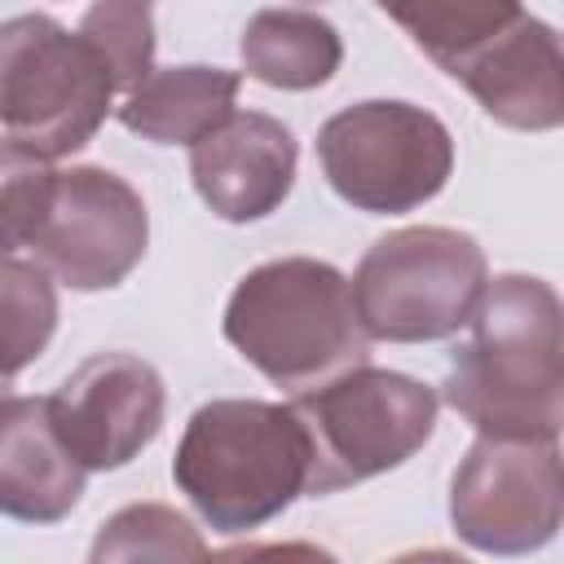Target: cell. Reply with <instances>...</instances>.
Masks as SVG:
<instances>
[{
  "instance_id": "cell-6",
  "label": "cell",
  "mask_w": 564,
  "mask_h": 564,
  "mask_svg": "<svg viewBox=\"0 0 564 564\" xmlns=\"http://www.w3.org/2000/svg\"><path fill=\"white\" fill-rule=\"evenodd\" d=\"M119 79L93 40L48 13L0 26V132L4 163H57L84 150L115 106Z\"/></svg>"
},
{
  "instance_id": "cell-13",
  "label": "cell",
  "mask_w": 564,
  "mask_h": 564,
  "mask_svg": "<svg viewBox=\"0 0 564 564\" xmlns=\"http://www.w3.org/2000/svg\"><path fill=\"white\" fill-rule=\"evenodd\" d=\"M88 467L53 427L48 397L9 392L0 405V507L22 524H57L75 511Z\"/></svg>"
},
{
  "instance_id": "cell-11",
  "label": "cell",
  "mask_w": 564,
  "mask_h": 564,
  "mask_svg": "<svg viewBox=\"0 0 564 564\" xmlns=\"http://www.w3.org/2000/svg\"><path fill=\"white\" fill-rule=\"evenodd\" d=\"M53 427L88 471L128 467L167 414L163 375L137 352H97L48 397Z\"/></svg>"
},
{
  "instance_id": "cell-14",
  "label": "cell",
  "mask_w": 564,
  "mask_h": 564,
  "mask_svg": "<svg viewBox=\"0 0 564 564\" xmlns=\"http://www.w3.org/2000/svg\"><path fill=\"white\" fill-rule=\"evenodd\" d=\"M238 88L242 75L225 66H163L154 70L137 93L123 97L119 123L154 145H198L220 123L238 115Z\"/></svg>"
},
{
  "instance_id": "cell-17",
  "label": "cell",
  "mask_w": 564,
  "mask_h": 564,
  "mask_svg": "<svg viewBox=\"0 0 564 564\" xmlns=\"http://www.w3.org/2000/svg\"><path fill=\"white\" fill-rule=\"evenodd\" d=\"M0 282H4V352H9L4 375L13 379L26 361L44 352L57 326V291H53V273L22 256H4Z\"/></svg>"
},
{
  "instance_id": "cell-2",
  "label": "cell",
  "mask_w": 564,
  "mask_h": 564,
  "mask_svg": "<svg viewBox=\"0 0 564 564\" xmlns=\"http://www.w3.org/2000/svg\"><path fill=\"white\" fill-rule=\"evenodd\" d=\"M4 256L31 251L70 291H110L145 256L150 212L110 167L4 163Z\"/></svg>"
},
{
  "instance_id": "cell-8",
  "label": "cell",
  "mask_w": 564,
  "mask_h": 564,
  "mask_svg": "<svg viewBox=\"0 0 564 564\" xmlns=\"http://www.w3.org/2000/svg\"><path fill=\"white\" fill-rule=\"evenodd\" d=\"M313 441L308 494H339L414 458L436 427V388L379 366H357L326 388L291 397Z\"/></svg>"
},
{
  "instance_id": "cell-20",
  "label": "cell",
  "mask_w": 564,
  "mask_h": 564,
  "mask_svg": "<svg viewBox=\"0 0 564 564\" xmlns=\"http://www.w3.org/2000/svg\"><path fill=\"white\" fill-rule=\"evenodd\" d=\"M388 564H471V560H463L454 551H441V546H427V551H405V555H397Z\"/></svg>"
},
{
  "instance_id": "cell-16",
  "label": "cell",
  "mask_w": 564,
  "mask_h": 564,
  "mask_svg": "<svg viewBox=\"0 0 564 564\" xmlns=\"http://www.w3.org/2000/svg\"><path fill=\"white\" fill-rule=\"evenodd\" d=\"M203 533L163 502L119 507L93 538L88 564H207Z\"/></svg>"
},
{
  "instance_id": "cell-18",
  "label": "cell",
  "mask_w": 564,
  "mask_h": 564,
  "mask_svg": "<svg viewBox=\"0 0 564 564\" xmlns=\"http://www.w3.org/2000/svg\"><path fill=\"white\" fill-rule=\"evenodd\" d=\"M79 35L93 40L97 53L110 62L123 97L154 75V13L145 4H123V0L93 4L79 18Z\"/></svg>"
},
{
  "instance_id": "cell-19",
  "label": "cell",
  "mask_w": 564,
  "mask_h": 564,
  "mask_svg": "<svg viewBox=\"0 0 564 564\" xmlns=\"http://www.w3.org/2000/svg\"><path fill=\"white\" fill-rule=\"evenodd\" d=\"M207 564H339L317 542H242L216 551Z\"/></svg>"
},
{
  "instance_id": "cell-3",
  "label": "cell",
  "mask_w": 564,
  "mask_h": 564,
  "mask_svg": "<svg viewBox=\"0 0 564 564\" xmlns=\"http://www.w3.org/2000/svg\"><path fill=\"white\" fill-rule=\"evenodd\" d=\"M313 441L295 405L216 397L176 441L172 480L216 533H247L308 494Z\"/></svg>"
},
{
  "instance_id": "cell-15",
  "label": "cell",
  "mask_w": 564,
  "mask_h": 564,
  "mask_svg": "<svg viewBox=\"0 0 564 564\" xmlns=\"http://www.w3.org/2000/svg\"><path fill=\"white\" fill-rule=\"evenodd\" d=\"M238 53L251 79L282 93H308L339 70L344 40L313 9H260L247 18Z\"/></svg>"
},
{
  "instance_id": "cell-5",
  "label": "cell",
  "mask_w": 564,
  "mask_h": 564,
  "mask_svg": "<svg viewBox=\"0 0 564 564\" xmlns=\"http://www.w3.org/2000/svg\"><path fill=\"white\" fill-rule=\"evenodd\" d=\"M476 106L516 132L564 128V31L520 4H383Z\"/></svg>"
},
{
  "instance_id": "cell-1",
  "label": "cell",
  "mask_w": 564,
  "mask_h": 564,
  "mask_svg": "<svg viewBox=\"0 0 564 564\" xmlns=\"http://www.w3.org/2000/svg\"><path fill=\"white\" fill-rule=\"evenodd\" d=\"M445 401L480 436L564 432V300L546 278L498 273L471 317L467 344L454 348Z\"/></svg>"
},
{
  "instance_id": "cell-7",
  "label": "cell",
  "mask_w": 564,
  "mask_h": 564,
  "mask_svg": "<svg viewBox=\"0 0 564 564\" xmlns=\"http://www.w3.org/2000/svg\"><path fill=\"white\" fill-rule=\"evenodd\" d=\"M489 286L485 251L471 234L410 225L383 234L352 273L357 317L370 339L436 344L471 326Z\"/></svg>"
},
{
  "instance_id": "cell-4",
  "label": "cell",
  "mask_w": 564,
  "mask_h": 564,
  "mask_svg": "<svg viewBox=\"0 0 564 564\" xmlns=\"http://www.w3.org/2000/svg\"><path fill=\"white\" fill-rule=\"evenodd\" d=\"M220 326L238 357L291 397L370 366V335L357 317L352 282L313 256L256 264L234 286Z\"/></svg>"
},
{
  "instance_id": "cell-9",
  "label": "cell",
  "mask_w": 564,
  "mask_h": 564,
  "mask_svg": "<svg viewBox=\"0 0 564 564\" xmlns=\"http://www.w3.org/2000/svg\"><path fill=\"white\" fill-rule=\"evenodd\" d=\"M317 163L330 189L370 216H401L432 203L454 172L449 128L414 101H357L317 132Z\"/></svg>"
},
{
  "instance_id": "cell-12",
  "label": "cell",
  "mask_w": 564,
  "mask_h": 564,
  "mask_svg": "<svg viewBox=\"0 0 564 564\" xmlns=\"http://www.w3.org/2000/svg\"><path fill=\"white\" fill-rule=\"evenodd\" d=\"M295 132L264 110H238L189 150V181L198 198L229 225H251L278 212L295 185Z\"/></svg>"
},
{
  "instance_id": "cell-10",
  "label": "cell",
  "mask_w": 564,
  "mask_h": 564,
  "mask_svg": "<svg viewBox=\"0 0 564 564\" xmlns=\"http://www.w3.org/2000/svg\"><path fill=\"white\" fill-rule=\"evenodd\" d=\"M449 524L485 555H533L564 529V449L538 436H476L449 480Z\"/></svg>"
}]
</instances>
